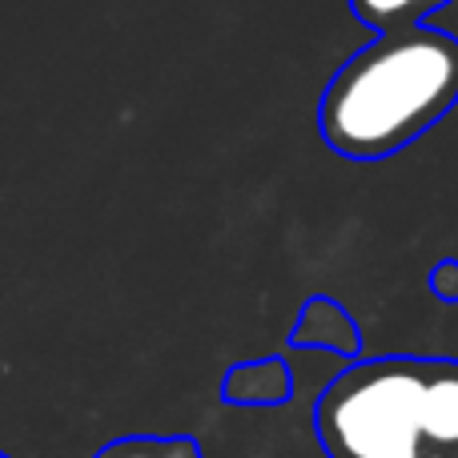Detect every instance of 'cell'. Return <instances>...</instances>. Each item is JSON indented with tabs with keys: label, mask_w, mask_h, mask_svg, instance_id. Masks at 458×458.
Instances as JSON below:
<instances>
[{
	"label": "cell",
	"mask_w": 458,
	"mask_h": 458,
	"mask_svg": "<svg viewBox=\"0 0 458 458\" xmlns=\"http://www.w3.org/2000/svg\"><path fill=\"white\" fill-rule=\"evenodd\" d=\"M458 105V37L427 21L382 29L330 77L318 133L346 161H386Z\"/></svg>",
	"instance_id": "1"
},
{
	"label": "cell",
	"mask_w": 458,
	"mask_h": 458,
	"mask_svg": "<svg viewBox=\"0 0 458 458\" xmlns=\"http://www.w3.org/2000/svg\"><path fill=\"white\" fill-rule=\"evenodd\" d=\"M430 358H354L314 406L326 458H435L427 435Z\"/></svg>",
	"instance_id": "2"
},
{
	"label": "cell",
	"mask_w": 458,
	"mask_h": 458,
	"mask_svg": "<svg viewBox=\"0 0 458 458\" xmlns=\"http://www.w3.org/2000/svg\"><path fill=\"white\" fill-rule=\"evenodd\" d=\"M290 342L293 346H310V350H330V354H342V358H358L362 330H358V322L338 301L318 293V298H310L301 306V318L293 322Z\"/></svg>",
	"instance_id": "3"
},
{
	"label": "cell",
	"mask_w": 458,
	"mask_h": 458,
	"mask_svg": "<svg viewBox=\"0 0 458 458\" xmlns=\"http://www.w3.org/2000/svg\"><path fill=\"white\" fill-rule=\"evenodd\" d=\"M293 394V374L285 358L237 362L222 378V398L229 406H282Z\"/></svg>",
	"instance_id": "4"
},
{
	"label": "cell",
	"mask_w": 458,
	"mask_h": 458,
	"mask_svg": "<svg viewBox=\"0 0 458 458\" xmlns=\"http://www.w3.org/2000/svg\"><path fill=\"white\" fill-rule=\"evenodd\" d=\"M427 435L435 458H458V358H430Z\"/></svg>",
	"instance_id": "5"
},
{
	"label": "cell",
	"mask_w": 458,
	"mask_h": 458,
	"mask_svg": "<svg viewBox=\"0 0 458 458\" xmlns=\"http://www.w3.org/2000/svg\"><path fill=\"white\" fill-rule=\"evenodd\" d=\"M451 0H350V13L370 29H398V24H419L430 13H438Z\"/></svg>",
	"instance_id": "6"
},
{
	"label": "cell",
	"mask_w": 458,
	"mask_h": 458,
	"mask_svg": "<svg viewBox=\"0 0 458 458\" xmlns=\"http://www.w3.org/2000/svg\"><path fill=\"white\" fill-rule=\"evenodd\" d=\"M93 458H206V454L185 435H129L101 446Z\"/></svg>",
	"instance_id": "7"
},
{
	"label": "cell",
	"mask_w": 458,
	"mask_h": 458,
	"mask_svg": "<svg viewBox=\"0 0 458 458\" xmlns=\"http://www.w3.org/2000/svg\"><path fill=\"white\" fill-rule=\"evenodd\" d=\"M430 293H435L438 301H446V306L458 301V258L435 261V269H430Z\"/></svg>",
	"instance_id": "8"
},
{
	"label": "cell",
	"mask_w": 458,
	"mask_h": 458,
	"mask_svg": "<svg viewBox=\"0 0 458 458\" xmlns=\"http://www.w3.org/2000/svg\"><path fill=\"white\" fill-rule=\"evenodd\" d=\"M0 458H8V454H4V451H0Z\"/></svg>",
	"instance_id": "9"
}]
</instances>
